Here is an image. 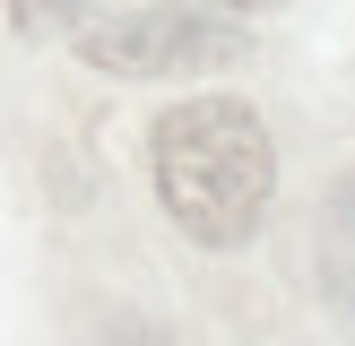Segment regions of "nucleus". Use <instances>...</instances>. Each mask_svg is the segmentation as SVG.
<instances>
[{"instance_id":"obj_1","label":"nucleus","mask_w":355,"mask_h":346,"mask_svg":"<svg viewBox=\"0 0 355 346\" xmlns=\"http://www.w3.org/2000/svg\"><path fill=\"white\" fill-rule=\"evenodd\" d=\"M148 173L165 217L208 251H243L277 199V147L243 95H191L156 121Z\"/></svg>"},{"instance_id":"obj_2","label":"nucleus","mask_w":355,"mask_h":346,"mask_svg":"<svg viewBox=\"0 0 355 346\" xmlns=\"http://www.w3.org/2000/svg\"><path fill=\"white\" fill-rule=\"evenodd\" d=\"M78 52L104 78H173V69H234L252 44L200 9H130V17H104V26L87 17Z\"/></svg>"},{"instance_id":"obj_3","label":"nucleus","mask_w":355,"mask_h":346,"mask_svg":"<svg viewBox=\"0 0 355 346\" xmlns=\"http://www.w3.org/2000/svg\"><path fill=\"white\" fill-rule=\"evenodd\" d=\"M9 26L26 35V44H52V35L87 26V0H9Z\"/></svg>"},{"instance_id":"obj_4","label":"nucleus","mask_w":355,"mask_h":346,"mask_svg":"<svg viewBox=\"0 0 355 346\" xmlns=\"http://www.w3.org/2000/svg\"><path fill=\"white\" fill-rule=\"evenodd\" d=\"M200 9H260V0H200Z\"/></svg>"}]
</instances>
